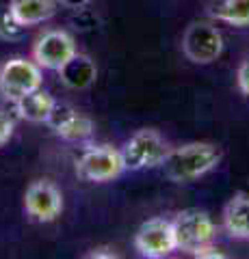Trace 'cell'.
I'll list each match as a JSON object with an SVG mask.
<instances>
[{
  "label": "cell",
  "mask_w": 249,
  "mask_h": 259,
  "mask_svg": "<svg viewBox=\"0 0 249 259\" xmlns=\"http://www.w3.org/2000/svg\"><path fill=\"white\" fill-rule=\"evenodd\" d=\"M210 15L236 28H249V0H212Z\"/></svg>",
  "instance_id": "15"
},
{
  "label": "cell",
  "mask_w": 249,
  "mask_h": 259,
  "mask_svg": "<svg viewBox=\"0 0 249 259\" xmlns=\"http://www.w3.org/2000/svg\"><path fill=\"white\" fill-rule=\"evenodd\" d=\"M195 259H230L226 253H221V250H217L215 246L212 248H208V250H204V253H199V255H195Z\"/></svg>",
  "instance_id": "20"
},
{
  "label": "cell",
  "mask_w": 249,
  "mask_h": 259,
  "mask_svg": "<svg viewBox=\"0 0 249 259\" xmlns=\"http://www.w3.org/2000/svg\"><path fill=\"white\" fill-rule=\"evenodd\" d=\"M134 248L146 259H167L173 250H178L173 223L163 216L146 221L134 233Z\"/></svg>",
  "instance_id": "8"
},
{
  "label": "cell",
  "mask_w": 249,
  "mask_h": 259,
  "mask_svg": "<svg viewBox=\"0 0 249 259\" xmlns=\"http://www.w3.org/2000/svg\"><path fill=\"white\" fill-rule=\"evenodd\" d=\"M61 82L72 91H83V89L91 87L98 78V67L87 54H76L65 67L59 71Z\"/></svg>",
  "instance_id": "14"
},
{
  "label": "cell",
  "mask_w": 249,
  "mask_h": 259,
  "mask_svg": "<svg viewBox=\"0 0 249 259\" xmlns=\"http://www.w3.org/2000/svg\"><path fill=\"white\" fill-rule=\"evenodd\" d=\"M221 162V149L212 143L193 141L173 147L163 162V171L175 184H191L215 171Z\"/></svg>",
  "instance_id": "1"
},
{
  "label": "cell",
  "mask_w": 249,
  "mask_h": 259,
  "mask_svg": "<svg viewBox=\"0 0 249 259\" xmlns=\"http://www.w3.org/2000/svg\"><path fill=\"white\" fill-rule=\"evenodd\" d=\"M83 259H119V257L109 248H93L91 253H87Z\"/></svg>",
  "instance_id": "19"
},
{
  "label": "cell",
  "mask_w": 249,
  "mask_h": 259,
  "mask_svg": "<svg viewBox=\"0 0 249 259\" xmlns=\"http://www.w3.org/2000/svg\"><path fill=\"white\" fill-rule=\"evenodd\" d=\"M15 132V119L7 110L0 108V147H5L11 141V136Z\"/></svg>",
  "instance_id": "17"
},
{
  "label": "cell",
  "mask_w": 249,
  "mask_h": 259,
  "mask_svg": "<svg viewBox=\"0 0 249 259\" xmlns=\"http://www.w3.org/2000/svg\"><path fill=\"white\" fill-rule=\"evenodd\" d=\"M126 173L122 151L113 145H87L76 160V175L83 182L106 184Z\"/></svg>",
  "instance_id": "5"
},
{
  "label": "cell",
  "mask_w": 249,
  "mask_h": 259,
  "mask_svg": "<svg viewBox=\"0 0 249 259\" xmlns=\"http://www.w3.org/2000/svg\"><path fill=\"white\" fill-rule=\"evenodd\" d=\"M48 127L61 141H67V143H85L95 132V123L89 117L83 115L78 108L69 106V104H59V102L50 121H48Z\"/></svg>",
  "instance_id": "10"
},
{
  "label": "cell",
  "mask_w": 249,
  "mask_h": 259,
  "mask_svg": "<svg viewBox=\"0 0 249 259\" xmlns=\"http://www.w3.org/2000/svg\"><path fill=\"white\" fill-rule=\"evenodd\" d=\"M169 149V143L158 130L141 127L124 143L119 151H122L126 171H146V168L163 166Z\"/></svg>",
  "instance_id": "3"
},
{
  "label": "cell",
  "mask_w": 249,
  "mask_h": 259,
  "mask_svg": "<svg viewBox=\"0 0 249 259\" xmlns=\"http://www.w3.org/2000/svg\"><path fill=\"white\" fill-rule=\"evenodd\" d=\"M24 212L35 223H52L63 212V192L48 180L33 182L24 192Z\"/></svg>",
  "instance_id": "9"
},
{
  "label": "cell",
  "mask_w": 249,
  "mask_h": 259,
  "mask_svg": "<svg viewBox=\"0 0 249 259\" xmlns=\"http://www.w3.org/2000/svg\"><path fill=\"white\" fill-rule=\"evenodd\" d=\"M24 30L26 28L13 18L9 5L0 7V39H5V41H15V39H20L24 35Z\"/></svg>",
  "instance_id": "16"
},
{
  "label": "cell",
  "mask_w": 249,
  "mask_h": 259,
  "mask_svg": "<svg viewBox=\"0 0 249 259\" xmlns=\"http://www.w3.org/2000/svg\"><path fill=\"white\" fill-rule=\"evenodd\" d=\"M44 84V69L26 56H13L0 65V97L15 104L22 97L39 91Z\"/></svg>",
  "instance_id": "4"
},
{
  "label": "cell",
  "mask_w": 249,
  "mask_h": 259,
  "mask_svg": "<svg viewBox=\"0 0 249 259\" xmlns=\"http://www.w3.org/2000/svg\"><path fill=\"white\" fill-rule=\"evenodd\" d=\"M61 7H65V9H83L91 3V0H57Z\"/></svg>",
  "instance_id": "21"
},
{
  "label": "cell",
  "mask_w": 249,
  "mask_h": 259,
  "mask_svg": "<svg viewBox=\"0 0 249 259\" xmlns=\"http://www.w3.org/2000/svg\"><path fill=\"white\" fill-rule=\"evenodd\" d=\"M54 108H57V100L44 89L22 97V100L13 104V112L20 119L28 121V123H46V125L50 121Z\"/></svg>",
  "instance_id": "11"
},
{
  "label": "cell",
  "mask_w": 249,
  "mask_h": 259,
  "mask_svg": "<svg viewBox=\"0 0 249 259\" xmlns=\"http://www.w3.org/2000/svg\"><path fill=\"white\" fill-rule=\"evenodd\" d=\"M57 0H9V9L13 18L24 28L44 24L57 13Z\"/></svg>",
  "instance_id": "13"
},
{
  "label": "cell",
  "mask_w": 249,
  "mask_h": 259,
  "mask_svg": "<svg viewBox=\"0 0 249 259\" xmlns=\"http://www.w3.org/2000/svg\"><path fill=\"white\" fill-rule=\"evenodd\" d=\"M236 87L245 97H249V56H245V59L240 61L238 69H236Z\"/></svg>",
  "instance_id": "18"
},
{
  "label": "cell",
  "mask_w": 249,
  "mask_h": 259,
  "mask_svg": "<svg viewBox=\"0 0 249 259\" xmlns=\"http://www.w3.org/2000/svg\"><path fill=\"white\" fill-rule=\"evenodd\" d=\"M223 35L210 22H191L182 35V54L195 65H210L223 54Z\"/></svg>",
  "instance_id": "6"
},
{
  "label": "cell",
  "mask_w": 249,
  "mask_h": 259,
  "mask_svg": "<svg viewBox=\"0 0 249 259\" xmlns=\"http://www.w3.org/2000/svg\"><path fill=\"white\" fill-rule=\"evenodd\" d=\"M171 223L175 231V242H178V250H182V253L195 257L215 246L217 225L204 209L197 207L182 209V212L173 216Z\"/></svg>",
  "instance_id": "2"
},
{
  "label": "cell",
  "mask_w": 249,
  "mask_h": 259,
  "mask_svg": "<svg viewBox=\"0 0 249 259\" xmlns=\"http://www.w3.org/2000/svg\"><path fill=\"white\" fill-rule=\"evenodd\" d=\"M223 229L234 240H249V192H236L226 203Z\"/></svg>",
  "instance_id": "12"
},
{
  "label": "cell",
  "mask_w": 249,
  "mask_h": 259,
  "mask_svg": "<svg viewBox=\"0 0 249 259\" xmlns=\"http://www.w3.org/2000/svg\"><path fill=\"white\" fill-rule=\"evenodd\" d=\"M76 54H78V48L74 37L67 30H61V28H50L42 32L33 44V61L42 69L57 71V74Z\"/></svg>",
  "instance_id": "7"
}]
</instances>
